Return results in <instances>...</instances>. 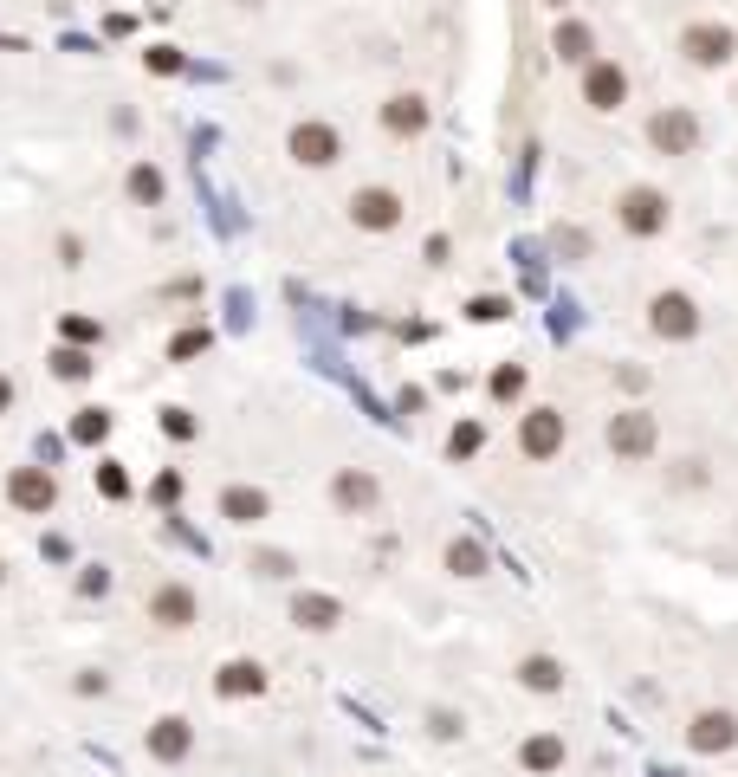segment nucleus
Here are the masks:
<instances>
[{
  "mask_svg": "<svg viewBox=\"0 0 738 777\" xmlns=\"http://www.w3.org/2000/svg\"><path fill=\"white\" fill-rule=\"evenodd\" d=\"M615 221H622V234H635V240H654V234H667L674 208H667V195H661L654 182H628L622 195H615Z\"/></svg>",
  "mask_w": 738,
  "mask_h": 777,
  "instance_id": "obj_1",
  "label": "nucleus"
},
{
  "mask_svg": "<svg viewBox=\"0 0 738 777\" xmlns=\"http://www.w3.org/2000/svg\"><path fill=\"white\" fill-rule=\"evenodd\" d=\"M738 52V33L726 20H687L680 26V59L700 65V72H719V65H732Z\"/></svg>",
  "mask_w": 738,
  "mask_h": 777,
  "instance_id": "obj_2",
  "label": "nucleus"
},
{
  "mask_svg": "<svg viewBox=\"0 0 738 777\" xmlns=\"http://www.w3.org/2000/svg\"><path fill=\"white\" fill-rule=\"evenodd\" d=\"M654 447H661V421L648 408H615L609 415V454L615 460H654Z\"/></svg>",
  "mask_w": 738,
  "mask_h": 777,
  "instance_id": "obj_3",
  "label": "nucleus"
},
{
  "mask_svg": "<svg viewBox=\"0 0 738 777\" xmlns=\"http://www.w3.org/2000/svg\"><path fill=\"white\" fill-rule=\"evenodd\" d=\"M648 331L661 337V344H693V337H700V305H693V292H654L648 298Z\"/></svg>",
  "mask_w": 738,
  "mask_h": 777,
  "instance_id": "obj_4",
  "label": "nucleus"
},
{
  "mask_svg": "<svg viewBox=\"0 0 738 777\" xmlns=\"http://www.w3.org/2000/svg\"><path fill=\"white\" fill-rule=\"evenodd\" d=\"M285 149H292L298 169H331V162L344 156V136H337V124H324V117H298Z\"/></svg>",
  "mask_w": 738,
  "mask_h": 777,
  "instance_id": "obj_5",
  "label": "nucleus"
},
{
  "mask_svg": "<svg viewBox=\"0 0 738 777\" xmlns=\"http://www.w3.org/2000/svg\"><path fill=\"white\" fill-rule=\"evenodd\" d=\"M648 143L661 149V156H693V149H700V117H693V104H661V111L648 117Z\"/></svg>",
  "mask_w": 738,
  "mask_h": 777,
  "instance_id": "obj_6",
  "label": "nucleus"
},
{
  "mask_svg": "<svg viewBox=\"0 0 738 777\" xmlns=\"http://www.w3.org/2000/svg\"><path fill=\"white\" fill-rule=\"evenodd\" d=\"M564 408H525V421H518V454L525 460H557L564 454Z\"/></svg>",
  "mask_w": 738,
  "mask_h": 777,
  "instance_id": "obj_7",
  "label": "nucleus"
},
{
  "mask_svg": "<svg viewBox=\"0 0 738 777\" xmlns=\"http://www.w3.org/2000/svg\"><path fill=\"white\" fill-rule=\"evenodd\" d=\"M350 227H363V234H395L402 227V195L382 182H369L350 195Z\"/></svg>",
  "mask_w": 738,
  "mask_h": 777,
  "instance_id": "obj_8",
  "label": "nucleus"
},
{
  "mask_svg": "<svg viewBox=\"0 0 738 777\" xmlns=\"http://www.w3.org/2000/svg\"><path fill=\"white\" fill-rule=\"evenodd\" d=\"M583 104H590V111H622L628 104V72L615 59H596V65H583Z\"/></svg>",
  "mask_w": 738,
  "mask_h": 777,
  "instance_id": "obj_9",
  "label": "nucleus"
},
{
  "mask_svg": "<svg viewBox=\"0 0 738 777\" xmlns=\"http://www.w3.org/2000/svg\"><path fill=\"white\" fill-rule=\"evenodd\" d=\"M687 745L700 758H713V752H732L738 745V713H726V706H706V713H693V726H687Z\"/></svg>",
  "mask_w": 738,
  "mask_h": 777,
  "instance_id": "obj_10",
  "label": "nucleus"
},
{
  "mask_svg": "<svg viewBox=\"0 0 738 777\" xmlns=\"http://www.w3.org/2000/svg\"><path fill=\"white\" fill-rule=\"evenodd\" d=\"M7 499H13V512H52L59 506V480H52L46 467H13Z\"/></svg>",
  "mask_w": 738,
  "mask_h": 777,
  "instance_id": "obj_11",
  "label": "nucleus"
},
{
  "mask_svg": "<svg viewBox=\"0 0 738 777\" xmlns=\"http://www.w3.org/2000/svg\"><path fill=\"white\" fill-rule=\"evenodd\" d=\"M331 499H337V512H376L382 506V480L369 467H344L331 480Z\"/></svg>",
  "mask_w": 738,
  "mask_h": 777,
  "instance_id": "obj_12",
  "label": "nucleus"
},
{
  "mask_svg": "<svg viewBox=\"0 0 738 777\" xmlns=\"http://www.w3.org/2000/svg\"><path fill=\"white\" fill-rule=\"evenodd\" d=\"M195 616H201V603H195L188 583H162V590H149V622H162V629H188Z\"/></svg>",
  "mask_w": 738,
  "mask_h": 777,
  "instance_id": "obj_13",
  "label": "nucleus"
},
{
  "mask_svg": "<svg viewBox=\"0 0 738 777\" xmlns=\"http://www.w3.org/2000/svg\"><path fill=\"white\" fill-rule=\"evenodd\" d=\"M149 758H156V765H182L188 752H195V726H188V719H156V726H149Z\"/></svg>",
  "mask_w": 738,
  "mask_h": 777,
  "instance_id": "obj_14",
  "label": "nucleus"
},
{
  "mask_svg": "<svg viewBox=\"0 0 738 777\" xmlns=\"http://www.w3.org/2000/svg\"><path fill=\"white\" fill-rule=\"evenodd\" d=\"M382 130L389 136H421L428 130V98H421V91H395V98L382 104Z\"/></svg>",
  "mask_w": 738,
  "mask_h": 777,
  "instance_id": "obj_15",
  "label": "nucleus"
},
{
  "mask_svg": "<svg viewBox=\"0 0 738 777\" xmlns=\"http://www.w3.org/2000/svg\"><path fill=\"white\" fill-rule=\"evenodd\" d=\"M551 52H557L564 65H596V26H590V20H557Z\"/></svg>",
  "mask_w": 738,
  "mask_h": 777,
  "instance_id": "obj_16",
  "label": "nucleus"
},
{
  "mask_svg": "<svg viewBox=\"0 0 738 777\" xmlns=\"http://www.w3.org/2000/svg\"><path fill=\"white\" fill-rule=\"evenodd\" d=\"M518 687L525 693H564V661H557V654H525V661H518Z\"/></svg>",
  "mask_w": 738,
  "mask_h": 777,
  "instance_id": "obj_17",
  "label": "nucleus"
},
{
  "mask_svg": "<svg viewBox=\"0 0 738 777\" xmlns=\"http://www.w3.org/2000/svg\"><path fill=\"white\" fill-rule=\"evenodd\" d=\"M214 687H221V700H253V693H266V667L259 661H227Z\"/></svg>",
  "mask_w": 738,
  "mask_h": 777,
  "instance_id": "obj_18",
  "label": "nucleus"
},
{
  "mask_svg": "<svg viewBox=\"0 0 738 777\" xmlns=\"http://www.w3.org/2000/svg\"><path fill=\"white\" fill-rule=\"evenodd\" d=\"M266 512H272V499L259 486H227L221 493V518H234V525H259Z\"/></svg>",
  "mask_w": 738,
  "mask_h": 777,
  "instance_id": "obj_19",
  "label": "nucleus"
},
{
  "mask_svg": "<svg viewBox=\"0 0 738 777\" xmlns=\"http://www.w3.org/2000/svg\"><path fill=\"white\" fill-rule=\"evenodd\" d=\"M292 616H298V629H337V622H344V603H337V596H318V590H311V596H298V603H292Z\"/></svg>",
  "mask_w": 738,
  "mask_h": 777,
  "instance_id": "obj_20",
  "label": "nucleus"
},
{
  "mask_svg": "<svg viewBox=\"0 0 738 777\" xmlns=\"http://www.w3.org/2000/svg\"><path fill=\"white\" fill-rule=\"evenodd\" d=\"M518 765H525V771H557V765H564V739H557V732L525 739V745H518Z\"/></svg>",
  "mask_w": 738,
  "mask_h": 777,
  "instance_id": "obj_21",
  "label": "nucleus"
},
{
  "mask_svg": "<svg viewBox=\"0 0 738 777\" xmlns=\"http://www.w3.org/2000/svg\"><path fill=\"white\" fill-rule=\"evenodd\" d=\"M123 188H130L136 208H156V201H162V169H156V162H136V169L123 175Z\"/></svg>",
  "mask_w": 738,
  "mask_h": 777,
  "instance_id": "obj_22",
  "label": "nucleus"
},
{
  "mask_svg": "<svg viewBox=\"0 0 738 777\" xmlns=\"http://www.w3.org/2000/svg\"><path fill=\"white\" fill-rule=\"evenodd\" d=\"M447 570H454V577H486V551L473 538H454L447 544Z\"/></svg>",
  "mask_w": 738,
  "mask_h": 777,
  "instance_id": "obj_23",
  "label": "nucleus"
},
{
  "mask_svg": "<svg viewBox=\"0 0 738 777\" xmlns=\"http://www.w3.org/2000/svg\"><path fill=\"white\" fill-rule=\"evenodd\" d=\"M104 434H111V415H104V408H85V415L72 421V441H85V447L104 441Z\"/></svg>",
  "mask_w": 738,
  "mask_h": 777,
  "instance_id": "obj_24",
  "label": "nucleus"
},
{
  "mask_svg": "<svg viewBox=\"0 0 738 777\" xmlns=\"http://www.w3.org/2000/svg\"><path fill=\"white\" fill-rule=\"evenodd\" d=\"M52 370H59L65 383H85V376H91V357H85V350H52Z\"/></svg>",
  "mask_w": 738,
  "mask_h": 777,
  "instance_id": "obj_25",
  "label": "nucleus"
},
{
  "mask_svg": "<svg viewBox=\"0 0 738 777\" xmlns=\"http://www.w3.org/2000/svg\"><path fill=\"white\" fill-rule=\"evenodd\" d=\"M480 441H486V428H480V421H460V428H454V441H447V454H454V460H467Z\"/></svg>",
  "mask_w": 738,
  "mask_h": 777,
  "instance_id": "obj_26",
  "label": "nucleus"
},
{
  "mask_svg": "<svg viewBox=\"0 0 738 777\" xmlns=\"http://www.w3.org/2000/svg\"><path fill=\"white\" fill-rule=\"evenodd\" d=\"M518 389H525V370H518V363H505V370L492 376V395H499V402H512Z\"/></svg>",
  "mask_w": 738,
  "mask_h": 777,
  "instance_id": "obj_27",
  "label": "nucleus"
},
{
  "mask_svg": "<svg viewBox=\"0 0 738 777\" xmlns=\"http://www.w3.org/2000/svg\"><path fill=\"white\" fill-rule=\"evenodd\" d=\"M706 480H713V473H706V460H680V473H674V486H680V493H687V486L700 493Z\"/></svg>",
  "mask_w": 738,
  "mask_h": 777,
  "instance_id": "obj_28",
  "label": "nucleus"
},
{
  "mask_svg": "<svg viewBox=\"0 0 738 777\" xmlns=\"http://www.w3.org/2000/svg\"><path fill=\"white\" fill-rule=\"evenodd\" d=\"M428 726L441 732V739H460V732H467V719H460V713H447V706H441V713H428Z\"/></svg>",
  "mask_w": 738,
  "mask_h": 777,
  "instance_id": "obj_29",
  "label": "nucleus"
},
{
  "mask_svg": "<svg viewBox=\"0 0 738 777\" xmlns=\"http://www.w3.org/2000/svg\"><path fill=\"white\" fill-rule=\"evenodd\" d=\"M65 337H72V344H98V324H91V318H65Z\"/></svg>",
  "mask_w": 738,
  "mask_h": 777,
  "instance_id": "obj_30",
  "label": "nucleus"
},
{
  "mask_svg": "<svg viewBox=\"0 0 738 777\" xmlns=\"http://www.w3.org/2000/svg\"><path fill=\"white\" fill-rule=\"evenodd\" d=\"M467 311H473V318H480V324H486V318H505V298H473Z\"/></svg>",
  "mask_w": 738,
  "mask_h": 777,
  "instance_id": "obj_31",
  "label": "nucleus"
},
{
  "mask_svg": "<svg viewBox=\"0 0 738 777\" xmlns=\"http://www.w3.org/2000/svg\"><path fill=\"white\" fill-rule=\"evenodd\" d=\"M162 428H169V434H175V441H188V434H195V421H188V415H182V408H169V421H162Z\"/></svg>",
  "mask_w": 738,
  "mask_h": 777,
  "instance_id": "obj_32",
  "label": "nucleus"
},
{
  "mask_svg": "<svg viewBox=\"0 0 738 777\" xmlns=\"http://www.w3.org/2000/svg\"><path fill=\"white\" fill-rule=\"evenodd\" d=\"M78 253H85V247H78V234H65L59 240V266H78Z\"/></svg>",
  "mask_w": 738,
  "mask_h": 777,
  "instance_id": "obj_33",
  "label": "nucleus"
},
{
  "mask_svg": "<svg viewBox=\"0 0 738 777\" xmlns=\"http://www.w3.org/2000/svg\"><path fill=\"white\" fill-rule=\"evenodd\" d=\"M13 408V376H0V415Z\"/></svg>",
  "mask_w": 738,
  "mask_h": 777,
  "instance_id": "obj_34",
  "label": "nucleus"
},
{
  "mask_svg": "<svg viewBox=\"0 0 738 777\" xmlns=\"http://www.w3.org/2000/svg\"><path fill=\"white\" fill-rule=\"evenodd\" d=\"M544 7H570V0H544Z\"/></svg>",
  "mask_w": 738,
  "mask_h": 777,
  "instance_id": "obj_35",
  "label": "nucleus"
},
{
  "mask_svg": "<svg viewBox=\"0 0 738 777\" xmlns=\"http://www.w3.org/2000/svg\"><path fill=\"white\" fill-rule=\"evenodd\" d=\"M0 577H7V564H0Z\"/></svg>",
  "mask_w": 738,
  "mask_h": 777,
  "instance_id": "obj_36",
  "label": "nucleus"
},
{
  "mask_svg": "<svg viewBox=\"0 0 738 777\" xmlns=\"http://www.w3.org/2000/svg\"><path fill=\"white\" fill-rule=\"evenodd\" d=\"M246 7H253V0H246Z\"/></svg>",
  "mask_w": 738,
  "mask_h": 777,
  "instance_id": "obj_37",
  "label": "nucleus"
}]
</instances>
